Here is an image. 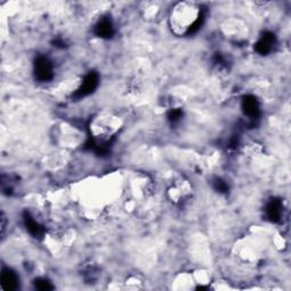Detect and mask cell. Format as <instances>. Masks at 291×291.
I'll use <instances>...</instances> for the list:
<instances>
[{
    "mask_svg": "<svg viewBox=\"0 0 291 291\" xmlns=\"http://www.w3.org/2000/svg\"><path fill=\"white\" fill-rule=\"evenodd\" d=\"M189 191H190V186L187 181H179L174 186H172L168 190L169 198L174 203H181L187 197Z\"/></svg>",
    "mask_w": 291,
    "mask_h": 291,
    "instance_id": "6",
    "label": "cell"
},
{
    "mask_svg": "<svg viewBox=\"0 0 291 291\" xmlns=\"http://www.w3.org/2000/svg\"><path fill=\"white\" fill-rule=\"evenodd\" d=\"M267 215L270 216V218H272L273 221H278L280 217H281V214H282V206L281 204L279 202H272L268 204L267 206Z\"/></svg>",
    "mask_w": 291,
    "mask_h": 291,
    "instance_id": "11",
    "label": "cell"
},
{
    "mask_svg": "<svg viewBox=\"0 0 291 291\" xmlns=\"http://www.w3.org/2000/svg\"><path fill=\"white\" fill-rule=\"evenodd\" d=\"M274 44V36L272 33H265L255 44L256 51L260 55H266L272 50V46Z\"/></svg>",
    "mask_w": 291,
    "mask_h": 291,
    "instance_id": "8",
    "label": "cell"
},
{
    "mask_svg": "<svg viewBox=\"0 0 291 291\" xmlns=\"http://www.w3.org/2000/svg\"><path fill=\"white\" fill-rule=\"evenodd\" d=\"M24 222H25L26 230H28L29 233L31 234L32 237L39 238V237H43L44 236V231H43L42 226L40 225V223L38 221H36L32 216H30L29 214L25 215Z\"/></svg>",
    "mask_w": 291,
    "mask_h": 291,
    "instance_id": "10",
    "label": "cell"
},
{
    "mask_svg": "<svg viewBox=\"0 0 291 291\" xmlns=\"http://www.w3.org/2000/svg\"><path fill=\"white\" fill-rule=\"evenodd\" d=\"M122 126V121L120 117L104 114L97 116L96 119L90 122V135H92L93 142L96 143V147L100 148L106 143L111 141L114 138V135L120 131Z\"/></svg>",
    "mask_w": 291,
    "mask_h": 291,
    "instance_id": "2",
    "label": "cell"
},
{
    "mask_svg": "<svg viewBox=\"0 0 291 291\" xmlns=\"http://www.w3.org/2000/svg\"><path fill=\"white\" fill-rule=\"evenodd\" d=\"M35 74H36V78L40 82L51 81L55 75L54 63H52L48 57L40 56V57H38L36 60Z\"/></svg>",
    "mask_w": 291,
    "mask_h": 291,
    "instance_id": "3",
    "label": "cell"
},
{
    "mask_svg": "<svg viewBox=\"0 0 291 291\" xmlns=\"http://www.w3.org/2000/svg\"><path fill=\"white\" fill-rule=\"evenodd\" d=\"M243 109L245 115H247L249 119H255L259 114V105L258 101L255 99V97L248 96L243 100Z\"/></svg>",
    "mask_w": 291,
    "mask_h": 291,
    "instance_id": "7",
    "label": "cell"
},
{
    "mask_svg": "<svg viewBox=\"0 0 291 291\" xmlns=\"http://www.w3.org/2000/svg\"><path fill=\"white\" fill-rule=\"evenodd\" d=\"M214 188L216 189L218 192H226V191H228V184L225 183V181H223L221 179H215Z\"/></svg>",
    "mask_w": 291,
    "mask_h": 291,
    "instance_id": "13",
    "label": "cell"
},
{
    "mask_svg": "<svg viewBox=\"0 0 291 291\" xmlns=\"http://www.w3.org/2000/svg\"><path fill=\"white\" fill-rule=\"evenodd\" d=\"M1 288L3 290H16L18 288V283H20V279H18L16 272H14L12 268L5 267L1 271Z\"/></svg>",
    "mask_w": 291,
    "mask_h": 291,
    "instance_id": "5",
    "label": "cell"
},
{
    "mask_svg": "<svg viewBox=\"0 0 291 291\" xmlns=\"http://www.w3.org/2000/svg\"><path fill=\"white\" fill-rule=\"evenodd\" d=\"M36 288L39 290H51L54 287L51 286V283L46 279H38L36 280Z\"/></svg>",
    "mask_w": 291,
    "mask_h": 291,
    "instance_id": "12",
    "label": "cell"
},
{
    "mask_svg": "<svg viewBox=\"0 0 291 291\" xmlns=\"http://www.w3.org/2000/svg\"><path fill=\"white\" fill-rule=\"evenodd\" d=\"M94 31H96V35L100 38H111L114 33V26H113L111 20L103 18L97 23Z\"/></svg>",
    "mask_w": 291,
    "mask_h": 291,
    "instance_id": "9",
    "label": "cell"
},
{
    "mask_svg": "<svg viewBox=\"0 0 291 291\" xmlns=\"http://www.w3.org/2000/svg\"><path fill=\"white\" fill-rule=\"evenodd\" d=\"M98 82H99V78L96 73H89L86 77L83 79L80 86L77 90V96L78 97H85L93 92L98 86Z\"/></svg>",
    "mask_w": 291,
    "mask_h": 291,
    "instance_id": "4",
    "label": "cell"
},
{
    "mask_svg": "<svg viewBox=\"0 0 291 291\" xmlns=\"http://www.w3.org/2000/svg\"><path fill=\"white\" fill-rule=\"evenodd\" d=\"M203 9L197 2L182 1L172 7L168 15V24L175 36L184 37L200 28Z\"/></svg>",
    "mask_w": 291,
    "mask_h": 291,
    "instance_id": "1",
    "label": "cell"
}]
</instances>
